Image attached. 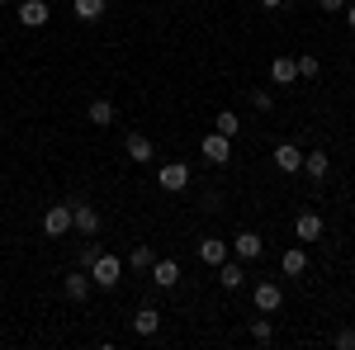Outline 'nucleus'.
<instances>
[{"mask_svg": "<svg viewBox=\"0 0 355 350\" xmlns=\"http://www.w3.org/2000/svg\"><path fill=\"white\" fill-rule=\"evenodd\" d=\"M279 270H284V274H303V270H308V251H303V246H289V251L279 256Z\"/></svg>", "mask_w": 355, "mask_h": 350, "instance_id": "nucleus-19", "label": "nucleus"}, {"mask_svg": "<svg viewBox=\"0 0 355 350\" xmlns=\"http://www.w3.org/2000/svg\"><path fill=\"white\" fill-rule=\"evenodd\" d=\"M251 298H256V308H261V313H275V308L284 303V289H279V284H270V279H261Z\"/></svg>", "mask_w": 355, "mask_h": 350, "instance_id": "nucleus-11", "label": "nucleus"}, {"mask_svg": "<svg viewBox=\"0 0 355 350\" xmlns=\"http://www.w3.org/2000/svg\"><path fill=\"white\" fill-rule=\"evenodd\" d=\"M218 279H223V289H242V284H246L242 261H223V265H218Z\"/></svg>", "mask_w": 355, "mask_h": 350, "instance_id": "nucleus-18", "label": "nucleus"}, {"mask_svg": "<svg viewBox=\"0 0 355 350\" xmlns=\"http://www.w3.org/2000/svg\"><path fill=\"white\" fill-rule=\"evenodd\" d=\"M62 289H67V298H71V303H85V298H90V289H95V279H90L85 270H71Z\"/></svg>", "mask_w": 355, "mask_h": 350, "instance_id": "nucleus-10", "label": "nucleus"}, {"mask_svg": "<svg viewBox=\"0 0 355 350\" xmlns=\"http://www.w3.org/2000/svg\"><path fill=\"white\" fill-rule=\"evenodd\" d=\"M199 261H204V265H223V261H227V242H223V237H204V242H199Z\"/></svg>", "mask_w": 355, "mask_h": 350, "instance_id": "nucleus-13", "label": "nucleus"}, {"mask_svg": "<svg viewBox=\"0 0 355 350\" xmlns=\"http://www.w3.org/2000/svg\"><path fill=\"white\" fill-rule=\"evenodd\" d=\"M157 180H162V189H171V194H175V189L190 185V166H185V161H171V166H162V170H157Z\"/></svg>", "mask_w": 355, "mask_h": 350, "instance_id": "nucleus-7", "label": "nucleus"}, {"mask_svg": "<svg viewBox=\"0 0 355 350\" xmlns=\"http://www.w3.org/2000/svg\"><path fill=\"white\" fill-rule=\"evenodd\" d=\"M251 336H256V341H270V336H275V326L266 322V317H261V322H251Z\"/></svg>", "mask_w": 355, "mask_h": 350, "instance_id": "nucleus-27", "label": "nucleus"}, {"mask_svg": "<svg viewBox=\"0 0 355 350\" xmlns=\"http://www.w3.org/2000/svg\"><path fill=\"white\" fill-rule=\"evenodd\" d=\"M71 227H76L81 237H95V232H100V209L76 199V204H71Z\"/></svg>", "mask_w": 355, "mask_h": 350, "instance_id": "nucleus-2", "label": "nucleus"}, {"mask_svg": "<svg viewBox=\"0 0 355 350\" xmlns=\"http://www.w3.org/2000/svg\"><path fill=\"white\" fill-rule=\"evenodd\" d=\"M95 261H100V246H95V242H85V246H81V270H90Z\"/></svg>", "mask_w": 355, "mask_h": 350, "instance_id": "nucleus-26", "label": "nucleus"}, {"mask_svg": "<svg viewBox=\"0 0 355 350\" xmlns=\"http://www.w3.org/2000/svg\"><path fill=\"white\" fill-rule=\"evenodd\" d=\"M261 5H266V10H279V5H284V0H261Z\"/></svg>", "mask_w": 355, "mask_h": 350, "instance_id": "nucleus-31", "label": "nucleus"}, {"mask_svg": "<svg viewBox=\"0 0 355 350\" xmlns=\"http://www.w3.org/2000/svg\"><path fill=\"white\" fill-rule=\"evenodd\" d=\"M270 76H275V85L299 81V62H294V57H275V62H270Z\"/></svg>", "mask_w": 355, "mask_h": 350, "instance_id": "nucleus-15", "label": "nucleus"}, {"mask_svg": "<svg viewBox=\"0 0 355 350\" xmlns=\"http://www.w3.org/2000/svg\"><path fill=\"white\" fill-rule=\"evenodd\" d=\"M294 62H299V76H303V81H313V76H318V71H322V62H318V57H313V53L294 57Z\"/></svg>", "mask_w": 355, "mask_h": 350, "instance_id": "nucleus-24", "label": "nucleus"}, {"mask_svg": "<svg viewBox=\"0 0 355 350\" xmlns=\"http://www.w3.org/2000/svg\"><path fill=\"white\" fill-rule=\"evenodd\" d=\"M251 105L261 109V114H270V109H275V95H270V90H251Z\"/></svg>", "mask_w": 355, "mask_h": 350, "instance_id": "nucleus-25", "label": "nucleus"}, {"mask_svg": "<svg viewBox=\"0 0 355 350\" xmlns=\"http://www.w3.org/2000/svg\"><path fill=\"white\" fill-rule=\"evenodd\" d=\"M105 15V0H76V19H85V24H95Z\"/></svg>", "mask_w": 355, "mask_h": 350, "instance_id": "nucleus-21", "label": "nucleus"}, {"mask_svg": "<svg viewBox=\"0 0 355 350\" xmlns=\"http://www.w3.org/2000/svg\"><path fill=\"white\" fill-rule=\"evenodd\" d=\"M0 5H5V0H0Z\"/></svg>", "mask_w": 355, "mask_h": 350, "instance_id": "nucleus-32", "label": "nucleus"}, {"mask_svg": "<svg viewBox=\"0 0 355 350\" xmlns=\"http://www.w3.org/2000/svg\"><path fill=\"white\" fill-rule=\"evenodd\" d=\"M90 123H95V128H110L114 123V105L110 100H95V105H90Z\"/></svg>", "mask_w": 355, "mask_h": 350, "instance_id": "nucleus-20", "label": "nucleus"}, {"mask_svg": "<svg viewBox=\"0 0 355 350\" xmlns=\"http://www.w3.org/2000/svg\"><path fill=\"white\" fill-rule=\"evenodd\" d=\"M318 5H322V10H331V15H336V10H346V5H351V0H318Z\"/></svg>", "mask_w": 355, "mask_h": 350, "instance_id": "nucleus-29", "label": "nucleus"}, {"mask_svg": "<svg viewBox=\"0 0 355 350\" xmlns=\"http://www.w3.org/2000/svg\"><path fill=\"white\" fill-rule=\"evenodd\" d=\"M48 19H53L48 0H24V5H19V24H24V28H43Z\"/></svg>", "mask_w": 355, "mask_h": 350, "instance_id": "nucleus-5", "label": "nucleus"}, {"mask_svg": "<svg viewBox=\"0 0 355 350\" xmlns=\"http://www.w3.org/2000/svg\"><path fill=\"white\" fill-rule=\"evenodd\" d=\"M237 128H242V123H237V114H232V109H223L218 119H214V133H223V137H237Z\"/></svg>", "mask_w": 355, "mask_h": 350, "instance_id": "nucleus-22", "label": "nucleus"}, {"mask_svg": "<svg viewBox=\"0 0 355 350\" xmlns=\"http://www.w3.org/2000/svg\"><path fill=\"white\" fill-rule=\"evenodd\" d=\"M294 237H299V242H318V237H322V218L313 213V209H303V213L294 218Z\"/></svg>", "mask_w": 355, "mask_h": 350, "instance_id": "nucleus-9", "label": "nucleus"}, {"mask_svg": "<svg viewBox=\"0 0 355 350\" xmlns=\"http://www.w3.org/2000/svg\"><path fill=\"white\" fill-rule=\"evenodd\" d=\"M152 284L157 289H175L180 284V265L175 261H152Z\"/></svg>", "mask_w": 355, "mask_h": 350, "instance_id": "nucleus-12", "label": "nucleus"}, {"mask_svg": "<svg viewBox=\"0 0 355 350\" xmlns=\"http://www.w3.org/2000/svg\"><path fill=\"white\" fill-rule=\"evenodd\" d=\"M43 232H48V237H67V232H71V204H53V209L43 213Z\"/></svg>", "mask_w": 355, "mask_h": 350, "instance_id": "nucleus-3", "label": "nucleus"}, {"mask_svg": "<svg viewBox=\"0 0 355 350\" xmlns=\"http://www.w3.org/2000/svg\"><path fill=\"white\" fill-rule=\"evenodd\" d=\"M232 251H237V261H256V256L266 251V237L246 227V232H237V237H232Z\"/></svg>", "mask_w": 355, "mask_h": 350, "instance_id": "nucleus-4", "label": "nucleus"}, {"mask_svg": "<svg viewBox=\"0 0 355 350\" xmlns=\"http://www.w3.org/2000/svg\"><path fill=\"white\" fill-rule=\"evenodd\" d=\"M336 346H341V350H355V331H351V326H341V331H336Z\"/></svg>", "mask_w": 355, "mask_h": 350, "instance_id": "nucleus-28", "label": "nucleus"}, {"mask_svg": "<svg viewBox=\"0 0 355 350\" xmlns=\"http://www.w3.org/2000/svg\"><path fill=\"white\" fill-rule=\"evenodd\" d=\"M157 326H162V313H157V308L133 313V331H137V336H157Z\"/></svg>", "mask_w": 355, "mask_h": 350, "instance_id": "nucleus-17", "label": "nucleus"}, {"mask_svg": "<svg viewBox=\"0 0 355 350\" xmlns=\"http://www.w3.org/2000/svg\"><path fill=\"white\" fill-rule=\"evenodd\" d=\"M128 265H133V270H152V246L137 242L133 251H128Z\"/></svg>", "mask_w": 355, "mask_h": 350, "instance_id": "nucleus-23", "label": "nucleus"}, {"mask_svg": "<svg viewBox=\"0 0 355 350\" xmlns=\"http://www.w3.org/2000/svg\"><path fill=\"white\" fill-rule=\"evenodd\" d=\"M227 157H232V137H223V133H209V137H204V161L227 166Z\"/></svg>", "mask_w": 355, "mask_h": 350, "instance_id": "nucleus-6", "label": "nucleus"}, {"mask_svg": "<svg viewBox=\"0 0 355 350\" xmlns=\"http://www.w3.org/2000/svg\"><path fill=\"white\" fill-rule=\"evenodd\" d=\"M327 170H331L327 152H308V157H303V175H308V180H327Z\"/></svg>", "mask_w": 355, "mask_h": 350, "instance_id": "nucleus-16", "label": "nucleus"}, {"mask_svg": "<svg viewBox=\"0 0 355 350\" xmlns=\"http://www.w3.org/2000/svg\"><path fill=\"white\" fill-rule=\"evenodd\" d=\"M90 279H95L100 289H114V284L123 279V261H119V256H105V251H100V261L90 265Z\"/></svg>", "mask_w": 355, "mask_h": 350, "instance_id": "nucleus-1", "label": "nucleus"}, {"mask_svg": "<svg viewBox=\"0 0 355 350\" xmlns=\"http://www.w3.org/2000/svg\"><path fill=\"white\" fill-rule=\"evenodd\" d=\"M275 166H279L284 175H299L303 170V152L294 147V142H279V147H275Z\"/></svg>", "mask_w": 355, "mask_h": 350, "instance_id": "nucleus-8", "label": "nucleus"}, {"mask_svg": "<svg viewBox=\"0 0 355 350\" xmlns=\"http://www.w3.org/2000/svg\"><path fill=\"white\" fill-rule=\"evenodd\" d=\"M346 24L355 28V0H351V5H346Z\"/></svg>", "mask_w": 355, "mask_h": 350, "instance_id": "nucleus-30", "label": "nucleus"}, {"mask_svg": "<svg viewBox=\"0 0 355 350\" xmlns=\"http://www.w3.org/2000/svg\"><path fill=\"white\" fill-rule=\"evenodd\" d=\"M123 147H128L133 161H142V166L152 161V137H147V133H128V137H123Z\"/></svg>", "mask_w": 355, "mask_h": 350, "instance_id": "nucleus-14", "label": "nucleus"}]
</instances>
